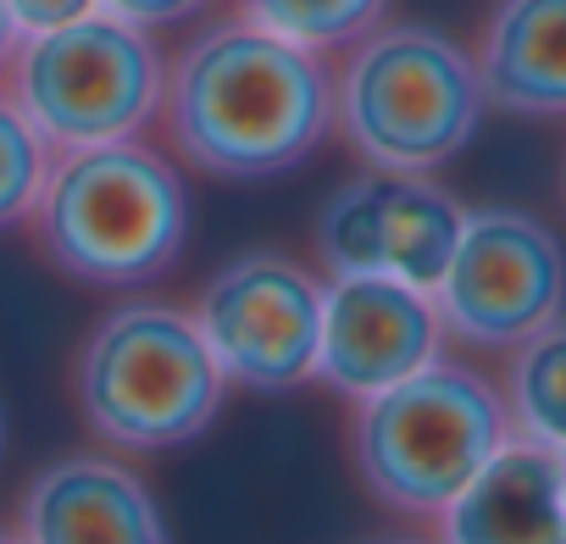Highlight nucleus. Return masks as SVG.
Wrapping results in <instances>:
<instances>
[{"mask_svg":"<svg viewBox=\"0 0 566 544\" xmlns=\"http://www.w3.org/2000/svg\"><path fill=\"white\" fill-rule=\"evenodd\" d=\"M156 123L178 161L206 178H277L334 134V67L244 18H222L167 62Z\"/></svg>","mask_w":566,"mask_h":544,"instance_id":"nucleus-1","label":"nucleus"},{"mask_svg":"<svg viewBox=\"0 0 566 544\" xmlns=\"http://www.w3.org/2000/svg\"><path fill=\"white\" fill-rule=\"evenodd\" d=\"M29 228L62 279L90 290H139L184 255L189 189L145 139L56 150Z\"/></svg>","mask_w":566,"mask_h":544,"instance_id":"nucleus-2","label":"nucleus"},{"mask_svg":"<svg viewBox=\"0 0 566 544\" xmlns=\"http://www.w3.org/2000/svg\"><path fill=\"white\" fill-rule=\"evenodd\" d=\"M489 101L461 40L428 23H378L334 67V128L378 172H433L461 156Z\"/></svg>","mask_w":566,"mask_h":544,"instance_id":"nucleus-3","label":"nucleus"},{"mask_svg":"<svg viewBox=\"0 0 566 544\" xmlns=\"http://www.w3.org/2000/svg\"><path fill=\"white\" fill-rule=\"evenodd\" d=\"M217 373L195 317L167 301L112 306L73 356V406L112 450L156 456L200 439L222 411Z\"/></svg>","mask_w":566,"mask_h":544,"instance_id":"nucleus-4","label":"nucleus"},{"mask_svg":"<svg viewBox=\"0 0 566 544\" xmlns=\"http://www.w3.org/2000/svg\"><path fill=\"white\" fill-rule=\"evenodd\" d=\"M505 439V395L483 373L439 356L433 367L356 406L350 461L378 505L439 522V511L494 461Z\"/></svg>","mask_w":566,"mask_h":544,"instance_id":"nucleus-5","label":"nucleus"},{"mask_svg":"<svg viewBox=\"0 0 566 544\" xmlns=\"http://www.w3.org/2000/svg\"><path fill=\"white\" fill-rule=\"evenodd\" d=\"M0 90L51 150L117 145L139 139L161 117L167 56L156 34L112 12H90L51 34H23Z\"/></svg>","mask_w":566,"mask_h":544,"instance_id":"nucleus-6","label":"nucleus"},{"mask_svg":"<svg viewBox=\"0 0 566 544\" xmlns=\"http://www.w3.org/2000/svg\"><path fill=\"white\" fill-rule=\"evenodd\" d=\"M328 279L283 250H244L200 284L189 317L228 389L290 395L317 378Z\"/></svg>","mask_w":566,"mask_h":544,"instance_id":"nucleus-7","label":"nucleus"},{"mask_svg":"<svg viewBox=\"0 0 566 544\" xmlns=\"http://www.w3.org/2000/svg\"><path fill=\"white\" fill-rule=\"evenodd\" d=\"M433 306L450 339L472 351H516L566 306V250L555 228L522 206L467 211Z\"/></svg>","mask_w":566,"mask_h":544,"instance_id":"nucleus-8","label":"nucleus"},{"mask_svg":"<svg viewBox=\"0 0 566 544\" xmlns=\"http://www.w3.org/2000/svg\"><path fill=\"white\" fill-rule=\"evenodd\" d=\"M461 228L467 206L428 172L367 167L323 200L312 250L323 279H400L433 295L461 244Z\"/></svg>","mask_w":566,"mask_h":544,"instance_id":"nucleus-9","label":"nucleus"},{"mask_svg":"<svg viewBox=\"0 0 566 544\" xmlns=\"http://www.w3.org/2000/svg\"><path fill=\"white\" fill-rule=\"evenodd\" d=\"M444 351V323L433 295L400 279H328L323 290V351L317 384L345 400H373L411 373L433 367Z\"/></svg>","mask_w":566,"mask_h":544,"instance_id":"nucleus-10","label":"nucleus"},{"mask_svg":"<svg viewBox=\"0 0 566 544\" xmlns=\"http://www.w3.org/2000/svg\"><path fill=\"white\" fill-rule=\"evenodd\" d=\"M23 544H172L145 478L112 456H62L29 478L18 500Z\"/></svg>","mask_w":566,"mask_h":544,"instance_id":"nucleus-11","label":"nucleus"},{"mask_svg":"<svg viewBox=\"0 0 566 544\" xmlns=\"http://www.w3.org/2000/svg\"><path fill=\"white\" fill-rule=\"evenodd\" d=\"M439 544H566L560 456L511 433L439 511Z\"/></svg>","mask_w":566,"mask_h":544,"instance_id":"nucleus-12","label":"nucleus"},{"mask_svg":"<svg viewBox=\"0 0 566 544\" xmlns=\"http://www.w3.org/2000/svg\"><path fill=\"white\" fill-rule=\"evenodd\" d=\"M472 62L494 112L566 117V0H494Z\"/></svg>","mask_w":566,"mask_h":544,"instance_id":"nucleus-13","label":"nucleus"},{"mask_svg":"<svg viewBox=\"0 0 566 544\" xmlns=\"http://www.w3.org/2000/svg\"><path fill=\"white\" fill-rule=\"evenodd\" d=\"M500 395L516 439H533L555 456L566 450V317H555L511 351Z\"/></svg>","mask_w":566,"mask_h":544,"instance_id":"nucleus-14","label":"nucleus"},{"mask_svg":"<svg viewBox=\"0 0 566 544\" xmlns=\"http://www.w3.org/2000/svg\"><path fill=\"white\" fill-rule=\"evenodd\" d=\"M395 0H233V18L290 40L317 56H345L378 23H389Z\"/></svg>","mask_w":566,"mask_h":544,"instance_id":"nucleus-15","label":"nucleus"},{"mask_svg":"<svg viewBox=\"0 0 566 544\" xmlns=\"http://www.w3.org/2000/svg\"><path fill=\"white\" fill-rule=\"evenodd\" d=\"M51 145L34 134V123L18 112V101L0 90V233L23 228L34 217V200L51 172Z\"/></svg>","mask_w":566,"mask_h":544,"instance_id":"nucleus-16","label":"nucleus"},{"mask_svg":"<svg viewBox=\"0 0 566 544\" xmlns=\"http://www.w3.org/2000/svg\"><path fill=\"white\" fill-rule=\"evenodd\" d=\"M211 7V0H101V12L145 29V34H161V29H178L189 18H200Z\"/></svg>","mask_w":566,"mask_h":544,"instance_id":"nucleus-17","label":"nucleus"},{"mask_svg":"<svg viewBox=\"0 0 566 544\" xmlns=\"http://www.w3.org/2000/svg\"><path fill=\"white\" fill-rule=\"evenodd\" d=\"M7 7H12L23 34H51L62 23H78V18L101 12V0H7Z\"/></svg>","mask_w":566,"mask_h":544,"instance_id":"nucleus-18","label":"nucleus"},{"mask_svg":"<svg viewBox=\"0 0 566 544\" xmlns=\"http://www.w3.org/2000/svg\"><path fill=\"white\" fill-rule=\"evenodd\" d=\"M18 45H23V29H18L12 7H7V0H0V79H7V67H12Z\"/></svg>","mask_w":566,"mask_h":544,"instance_id":"nucleus-19","label":"nucleus"},{"mask_svg":"<svg viewBox=\"0 0 566 544\" xmlns=\"http://www.w3.org/2000/svg\"><path fill=\"white\" fill-rule=\"evenodd\" d=\"M367 544H439V538H367Z\"/></svg>","mask_w":566,"mask_h":544,"instance_id":"nucleus-20","label":"nucleus"},{"mask_svg":"<svg viewBox=\"0 0 566 544\" xmlns=\"http://www.w3.org/2000/svg\"><path fill=\"white\" fill-rule=\"evenodd\" d=\"M560 505H566V450H560Z\"/></svg>","mask_w":566,"mask_h":544,"instance_id":"nucleus-21","label":"nucleus"},{"mask_svg":"<svg viewBox=\"0 0 566 544\" xmlns=\"http://www.w3.org/2000/svg\"><path fill=\"white\" fill-rule=\"evenodd\" d=\"M0 544H23V538H18V533H7V527H0Z\"/></svg>","mask_w":566,"mask_h":544,"instance_id":"nucleus-22","label":"nucleus"},{"mask_svg":"<svg viewBox=\"0 0 566 544\" xmlns=\"http://www.w3.org/2000/svg\"><path fill=\"white\" fill-rule=\"evenodd\" d=\"M0 450H7V411H0Z\"/></svg>","mask_w":566,"mask_h":544,"instance_id":"nucleus-23","label":"nucleus"},{"mask_svg":"<svg viewBox=\"0 0 566 544\" xmlns=\"http://www.w3.org/2000/svg\"><path fill=\"white\" fill-rule=\"evenodd\" d=\"M560 189H566V172H560Z\"/></svg>","mask_w":566,"mask_h":544,"instance_id":"nucleus-24","label":"nucleus"}]
</instances>
